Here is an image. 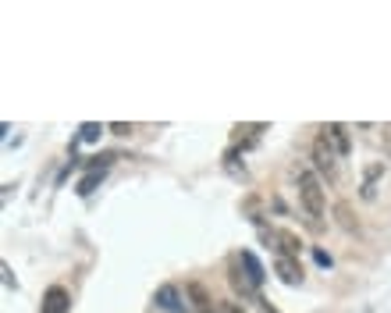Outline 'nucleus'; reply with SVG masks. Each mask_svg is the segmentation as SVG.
Segmentation results:
<instances>
[{"mask_svg":"<svg viewBox=\"0 0 391 313\" xmlns=\"http://www.w3.org/2000/svg\"><path fill=\"white\" fill-rule=\"evenodd\" d=\"M96 182H100V175H96V171H89V175L82 178V189H78V193H93V185H96Z\"/></svg>","mask_w":391,"mask_h":313,"instance_id":"ddd939ff","label":"nucleus"},{"mask_svg":"<svg viewBox=\"0 0 391 313\" xmlns=\"http://www.w3.org/2000/svg\"><path fill=\"white\" fill-rule=\"evenodd\" d=\"M310 157H313V168H317V171H320L328 182H335V178H338V153H335V146L328 143V135H324V132L313 139Z\"/></svg>","mask_w":391,"mask_h":313,"instance_id":"f03ea898","label":"nucleus"},{"mask_svg":"<svg viewBox=\"0 0 391 313\" xmlns=\"http://www.w3.org/2000/svg\"><path fill=\"white\" fill-rule=\"evenodd\" d=\"M299 250H303V242H299L296 232H278V257H296L299 260Z\"/></svg>","mask_w":391,"mask_h":313,"instance_id":"1a4fd4ad","label":"nucleus"},{"mask_svg":"<svg viewBox=\"0 0 391 313\" xmlns=\"http://www.w3.org/2000/svg\"><path fill=\"white\" fill-rule=\"evenodd\" d=\"M228 282H231V289H235V296H242L246 303H256L260 299V292H256V285L239 271V257H231V267H228Z\"/></svg>","mask_w":391,"mask_h":313,"instance_id":"7ed1b4c3","label":"nucleus"},{"mask_svg":"<svg viewBox=\"0 0 391 313\" xmlns=\"http://www.w3.org/2000/svg\"><path fill=\"white\" fill-rule=\"evenodd\" d=\"M68 310H71V296H68V289L50 285L46 296H43V313H68Z\"/></svg>","mask_w":391,"mask_h":313,"instance_id":"39448f33","label":"nucleus"},{"mask_svg":"<svg viewBox=\"0 0 391 313\" xmlns=\"http://www.w3.org/2000/svg\"><path fill=\"white\" fill-rule=\"evenodd\" d=\"M274 271H278V278H281L285 285H299V282H303V264H299L296 257H278V260H274Z\"/></svg>","mask_w":391,"mask_h":313,"instance_id":"0eeeda50","label":"nucleus"},{"mask_svg":"<svg viewBox=\"0 0 391 313\" xmlns=\"http://www.w3.org/2000/svg\"><path fill=\"white\" fill-rule=\"evenodd\" d=\"M110 132H114V135H128L132 125H121V121H118V125H110Z\"/></svg>","mask_w":391,"mask_h":313,"instance_id":"2eb2a0df","label":"nucleus"},{"mask_svg":"<svg viewBox=\"0 0 391 313\" xmlns=\"http://www.w3.org/2000/svg\"><path fill=\"white\" fill-rule=\"evenodd\" d=\"M157 307L167 313H189V307L182 303V292H178L174 285H160V289H157Z\"/></svg>","mask_w":391,"mask_h":313,"instance_id":"6e6552de","label":"nucleus"},{"mask_svg":"<svg viewBox=\"0 0 391 313\" xmlns=\"http://www.w3.org/2000/svg\"><path fill=\"white\" fill-rule=\"evenodd\" d=\"M185 299H189V310L192 313H221L217 307H214L210 292H207L199 282H189V285H185Z\"/></svg>","mask_w":391,"mask_h":313,"instance_id":"20e7f679","label":"nucleus"},{"mask_svg":"<svg viewBox=\"0 0 391 313\" xmlns=\"http://www.w3.org/2000/svg\"><path fill=\"white\" fill-rule=\"evenodd\" d=\"M0 274H4V285H7V289H18V282H14V274H11V267H7V264L0 267Z\"/></svg>","mask_w":391,"mask_h":313,"instance_id":"4468645a","label":"nucleus"},{"mask_svg":"<svg viewBox=\"0 0 391 313\" xmlns=\"http://www.w3.org/2000/svg\"><path fill=\"white\" fill-rule=\"evenodd\" d=\"M221 313H246L239 303H221Z\"/></svg>","mask_w":391,"mask_h":313,"instance_id":"dca6fc26","label":"nucleus"},{"mask_svg":"<svg viewBox=\"0 0 391 313\" xmlns=\"http://www.w3.org/2000/svg\"><path fill=\"white\" fill-rule=\"evenodd\" d=\"M239 264L246 267V278L260 289V285H264V278H267V274H264V267H260V260H256L253 253H239Z\"/></svg>","mask_w":391,"mask_h":313,"instance_id":"9d476101","label":"nucleus"},{"mask_svg":"<svg viewBox=\"0 0 391 313\" xmlns=\"http://www.w3.org/2000/svg\"><path fill=\"white\" fill-rule=\"evenodd\" d=\"M320 132L328 135V143L335 146V153H338V157H349V150H353V143H349V132H345V125H338V121H331V125H324Z\"/></svg>","mask_w":391,"mask_h":313,"instance_id":"423d86ee","label":"nucleus"},{"mask_svg":"<svg viewBox=\"0 0 391 313\" xmlns=\"http://www.w3.org/2000/svg\"><path fill=\"white\" fill-rule=\"evenodd\" d=\"M256 307H260V313H278V310H274V307H271V303H267V299H264V296L256 299Z\"/></svg>","mask_w":391,"mask_h":313,"instance_id":"f3484780","label":"nucleus"},{"mask_svg":"<svg viewBox=\"0 0 391 313\" xmlns=\"http://www.w3.org/2000/svg\"><path fill=\"white\" fill-rule=\"evenodd\" d=\"M385 175V164H370L367 168V178H363V200H374L377 193V178Z\"/></svg>","mask_w":391,"mask_h":313,"instance_id":"9b49d317","label":"nucleus"},{"mask_svg":"<svg viewBox=\"0 0 391 313\" xmlns=\"http://www.w3.org/2000/svg\"><path fill=\"white\" fill-rule=\"evenodd\" d=\"M100 132H103V128H100V125H93V121H89V125H82V139H85V143L100 139Z\"/></svg>","mask_w":391,"mask_h":313,"instance_id":"f8f14e48","label":"nucleus"},{"mask_svg":"<svg viewBox=\"0 0 391 313\" xmlns=\"http://www.w3.org/2000/svg\"><path fill=\"white\" fill-rule=\"evenodd\" d=\"M296 178H299V200H303L306 214H310V217H324L328 200H324V185H320V178H317L313 171H306V168H299Z\"/></svg>","mask_w":391,"mask_h":313,"instance_id":"f257e3e1","label":"nucleus"}]
</instances>
